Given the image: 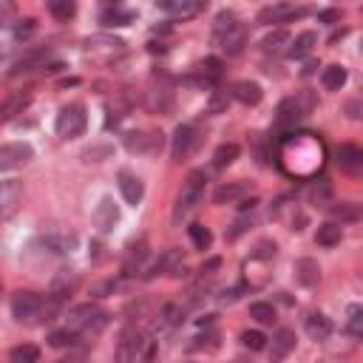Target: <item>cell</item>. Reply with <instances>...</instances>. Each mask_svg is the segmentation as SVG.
Here are the masks:
<instances>
[{"mask_svg":"<svg viewBox=\"0 0 363 363\" xmlns=\"http://www.w3.org/2000/svg\"><path fill=\"white\" fill-rule=\"evenodd\" d=\"M162 12H168L173 20H190L204 12V0H159L157 4Z\"/></svg>","mask_w":363,"mask_h":363,"instance_id":"30bf717a","label":"cell"},{"mask_svg":"<svg viewBox=\"0 0 363 363\" xmlns=\"http://www.w3.org/2000/svg\"><path fill=\"white\" fill-rule=\"evenodd\" d=\"M304 9H296L293 4H275V6H264L258 12V23L270 26V23H286V20H293V18H301Z\"/></svg>","mask_w":363,"mask_h":363,"instance_id":"5bb4252c","label":"cell"},{"mask_svg":"<svg viewBox=\"0 0 363 363\" xmlns=\"http://www.w3.org/2000/svg\"><path fill=\"white\" fill-rule=\"evenodd\" d=\"M286 46H289V34L284 29H278V32H272V34H267L261 40L264 54H281V51H286Z\"/></svg>","mask_w":363,"mask_h":363,"instance_id":"8d00e7d4","label":"cell"},{"mask_svg":"<svg viewBox=\"0 0 363 363\" xmlns=\"http://www.w3.org/2000/svg\"><path fill=\"white\" fill-rule=\"evenodd\" d=\"M329 213H332V219H335L338 225H343V222H357V219H360V204H357V202H341V204H332Z\"/></svg>","mask_w":363,"mask_h":363,"instance_id":"1f68e13d","label":"cell"},{"mask_svg":"<svg viewBox=\"0 0 363 363\" xmlns=\"http://www.w3.org/2000/svg\"><path fill=\"white\" fill-rule=\"evenodd\" d=\"M40 312H43V298L37 293H29V289H20V293L12 296V315L15 321L34 326L40 324Z\"/></svg>","mask_w":363,"mask_h":363,"instance_id":"5b68a950","label":"cell"},{"mask_svg":"<svg viewBox=\"0 0 363 363\" xmlns=\"http://www.w3.org/2000/svg\"><path fill=\"white\" fill-rule=\"evenodd\" d=\"M43 244H46V250H51L57 256H65V253H71L77 247V236L74 233H46Z\"/></svg>","mask_w":363,"mask_h":363,"instance_id":"603a6c76","label":"cell"},{"mask_svg":"<svg viewBox=\"0 0 363 363\" xmlns=\"http://www.w3.org/2000/svg\"><path fill=\"white\" fill-rule=\"evenodd\" d=\"M250 318H256L258 324H275V307H272V304L258 301V304H253V307H250Z\"/></svg>","mask_w":363,"mask_h":363,"instance_id":"b9f144b4","label":"cell"},{"mask_svg":"<svg viewBox=\"0 0 363 363\" xmlns=\"http://www.w3.org/2000/svg\"><path fill=\"white\" fill-rule=\"evenodd\" d=\"M219 264H222L219 258H213V261H207V264H204L202 270H204V272H210V270H219Z\"/></svg>","mask_w":363,"mask_h":363,"instance_id":"9f6ffc18","label":"cell"},{"mask_svg":"<svg viewBox=\"0 0 363 363\" xmlns=\"http://www.w3.org/2000/svg\"><path fill=\"white\" fill-rule=\"evenodd\" d=\"M29 103H32V91H18V94H12L6 103H0V125L9 122V119H15L18 114H23V111L29 108Z\"/></svg>","mask_w":363,"mask_h":363,"instance_id":"e0dca14e","label":"cell"},{"mask_svg":"<svg viewBox=\"0 0 363 363\" xmlns=\"http://www.w3.org/2000/svg\"><path fill=\"white\" fill-rule=\"evenodd\" d=\"M236 159H239V145H236V142L219 145V148H216V154H213V165H216V168H227V165H233Z\"/></svg>","mask_w":363,"mask_h":363,"instance_id":"e575fe53","label":"cell"},{"mask_svg":"<svg viewBox=\"0 0 363 363\" xmlns=\"http://www.w3.org/2000/svg\"><path fill=\"white\" fill-rule=\"evenodd\" d=\"M346 68L343 65H326L324 68V74H321V83H324V88L326 91H341L343 86H346Z\"/></svg>","mask_w":363,"mask_h":363,"instance_id":"f546056e","label":"cell"},{"mask_svg":"<svg viewBox=\"0 0 363 363\" xmlns=\"http://www.w3.org/2000/svg\"><path fill=\"white\" fill-rule=\"evenodd\" d=\"M190 242L196 244V250H207V247L213 244L210 227H204V225H190Z\"/></svg>","mask_w":363,"mask_h":363,"instance_id":"60d3db41","label":"cell"},{"mask_svg":"<svg viewBox=\"0 0 363 363\" xmlns=\"http://www.w3.org/2000/svg\"><path fill=\"white\" fill-rule=\"evenodd\" d=\"M34 32H37V20L34 18H26V20H18L15 23V37L18 40H29Z\"/></svg>","mask_w":363,"mask_h":363,"instance_id":"bcb514c9","label":"cell"},{"mask_svg":"<svg viewBox=\"0 0 363 363\" xmlns=\"http://www.w3.org/2000/svg\"><path fill=\"white\" fill-rule=\"evenodd\" d=\"M275 159L286 176L312 179L324 168V142L315 133H289L278 142Z\"/></svg>","mask_w":363,"mask_h":363,"instance_id":"6da1fadb","label":"cell"},{"mask_svg":"<svg viewBox=\"0 0 363 363\" xmlns=\"http://www.w3.org/2000/svg\"><path fill=\"white\" fill-rule=\"evenodd\" d=\"M315 46H318V34H315V32H304V34H298L293 43H289V48H286V57L301 60V57H307V54H310Z\"/></svg>","mask_w":363,"mask_h":363,"instance_id":"4316f807","label":"cell"},{"mask_svg":"<svg viewBox=\"0 0 363 363\" xmlns=\"http://www.w3.org/2000/svg\"><path fill=\"white\" fill-rule=\"evenodd\" d=\"M145 258H148V247H145V242L131 244L128 253H125V275H133V270H139Z\"/></svg>","mask_w":363,"mask_h":363,"instance_id":"d6a6232c","label":"cell"},{"mask_svg":"<svg viewBox=\"0 0 363 363\" xmlns=\"http://www.w3.org/2000/svg\"><path fill=\"white\" fill-rule=\"evenodd\" d=\"M296 349V332L293 329H278L272 338V352H270V363H281L289 352Z\"/></svg>","mask_w":363,"mask_h":363,"instance_id":"d6986e66","label":"cell"},{"mask_svg":"<svg viewBox=\"0 0 363 363\" xmlns=\"http://www.w3.org/2000/svg\"><path fill=\"white\" fill-rule=\"evenodd\" d=\"M100 23L103 26H128V23H133V12H128V9H119V6H111V9H105L103 12V18H100Z\"/></svg>","mask_w":363,"mask_h":363,"instance_id":"d590c367","label":"cell"},{"mask_svg":"<svg viewBox=\"0 0 363 363\" xmlns=\"http://www.w3.org/2000/svg\"><path fill=\"white\" fill-rule=\"evenodd\" d=\"M122 142H125V148L131 154H145V157L159 154L162 145H165V139H162L159 131H131V133L122 136Z\"/></svg>","mask_w":363,"mask_h":363,"instance_id":"8992f818","label":"cell"},{"mask_svg":"<svg viewBox=\"0 0 363 363\" xmlns=\"http://www.w3.org/2000/svg\"><path fill=\"white\" fill-rule=\"evenodd\" d=\"M74 341H77V335L71 332V329H57V332H51V335H48V343H51L54 349H62V346L74 343Z\"/></svg>","mask_w":363,"mask_h":363,"instance_id":"f6af8a7d","label":"cell"},{"mask_svg":"<svg viewBox=\"0 0 363 363\" xmlns=\"http://www.w3.org/2000/svg\"><path fill=\"white\" fill-rule=\"evenodd\" d=\"M275 256V244L272 242H261L256 250V258H272Z\"/></svg>","mask_w":363,"mask_h":363,"instance_id":"f5cc1de1","label":"cell"},{"mask_svg":"<svg viewBox=\"0 0 363 363\" xmlns=\"http://www.w3.org/2000/svg\"><path fill=\"white\" fill-rule=\"evenodd\" d=\"M145 105H148L151 114H168L171 105H173V97L168 88H151L148 91V100H145Z\"/></svg>","mask_w":363,"mask_h":363,"instance_id":"83f0119b","label":"cell"},{"mask_svg":"<svg viewBox=\"0 0 363 363\" xmlns=\"http://www.w3.org/2000/svg\"><path fill=\"white\" fill-rule=\"evenodd\" d=\"M119 190H122V199L128 202V204H139L142 202V196H145V185L131 173V171H119Z\"/></svg>","mask_w":363,"mask_h":363,"instance_id":"ac0fdd59","label":"cell"},{"mask_svg":"<svg viewBox=\"0 0 363 363\" xmlns=\"http://www.w3.org/2000/svg\"><path fill=\"white\" fill-rule=\"evenodd\" d=\"M296 281L301 286H315L321 281V267L315 258H298L296 261Z\"/></svg>","mask_w":363,"mask_h":363,"instance_id":"7402d4cb","label":"cell"},{"mask_svg":"<svg viewBox=\"0 0 363 363\" xmlns=\"http://www.w3.org/2000/svg\"><path fill=\"white\" fill-rule=\"evenodd\" d=\"M117 222H119V207L114 204V199H103V202L97 204V210H94V225H97V230H100V233H111V230L117 227Z\"/></svg>","mask_w":363,"mask_h":363,"instance_id":"9a60e30c","label":"cell"},{"mask_svg":"<svg viewBox=\"0 0 363 363\" xmlns=\"http://www.w3.org/2000/svg\"><path fill=\"white\" fill-rule=\"evenodd\" d=\"M182 315H185V310H182L179 304H165V310H162V318H165L168 324H179Z\"/></svg>","mask_w":363,"mask_h":363,"instance_id":"681fc988","label":"cell"},{"mask_svg":"<svg viewBox=\"0 0 363 363\" xmlns=\"http://www.w3.org/2000/svg\"><path fill=\"white\" fill-rule=\"evenodd\" d=\"M304 326H307V335H310L312 341H326V338L332 335V321H329L324 312H312Z\"/></svg>","mask_w":363,"mask_h":363,"instance_id":"d4e9b609","label":"cell"},{"mask_svg":"<svg viewBox=\"0 0 363 363\" xmlns=\"http://www.w3.org/2000/svg\"><path fill=\"white\" fill-rule=\"evenodd\" d=\"M244 193H247V182H225V185L216 187L213 202H216V204H230V202L242 199Z\"/></svg>","mask_w":363,"mask_h":363,"instance_id":"484cf974","label":"cell"},{"mask_svg":"<svg viewBox=\"0 0 363 363\" xmlns=\"http://www.w3.org/2000/svg\"><path fill=\"white\" fill-rule=\"evenodd\" d=\"M117 289V284L114 281H103V284H97L94 286V296H105V293H114Z\"/></svg>","mask_w":363,"mask_h":363,"instance_id":"db71d44e","label":"cell"},{"mask_svg":"<svg viewBox=\"0 0 363 363\" xmlns=\"http://www.w3.org/2000/svg\"><path fill=\"white\" fill-rule=\"evenodd\" d=\"M204 187H207V176L204 171H190L187 179L182 182V190H179V199H176V210H173V222L185 219V216L204 199Z\"/></svg>","mask_w":363,"mask_h":363,"instance_id":"7a4b0ae2","label":"cell"},{"mask_svg":"<svg viewBox=\"0 0 363 363\" xmlns=\"http://www.w3.org/2000/svg\"><path fill=\"white\" fill-rule=\"evenodd\" d=\"M341 239H343V227L338 222H324L315 233V244H321V247H335V244H341Z\"/></svg>","mask_w":363,"mask_h":363,"instance_id":"f1b7e54d","label":"cell"},{"mask_svg":"<svg viewBox=\"0 0 363 363\" xmlns=\"http://www.w3.org/2000/svg\"><path fill=\"white\" fill-rule=\"evenodd\" d=\"M108 324V312L97 310L94 304H83V307H74L68 312V326L74 335H97L103 326Z\"/></svg>","mask_w":363,"mask_h":363,"instance_id":"3957f363","label":"cell"},{"mask_svg":"<svg viewBox=\"0 0 363 363\" xmlns=\"http://www.w3.org/2000/svg\"><path fill=\"white\" fill-rule=\"evenodd\" d=\"M307 199H310V204H318V207L329 204V199H332V185H329V179H315V182H310Z\"/></svg>","mask_w":363,"mask_h":363,"instance_id":"4dcf8cb0","label":"cell"},{"mask_svg":"<svg viewBox=\"0 0 363 363\" xmlns=\"http://www.w3.org/2000/svg\"><path fill=\"white\" fill-rule=\"evenodd\" d=\"M15 23H18L15 4H9V0H0V29H15Z\"/></svg>","mask_w":363,"mask_h":363,"instance_id":"7bdbcfd3","label":"cell"},{"mask_svg":"<svg viewBox=\"0 0 363 363\" xmlns=\"http://www.w3.org/2000/svg\"><path fill=\"white\" fill-rule=\"evenodd\" d=\"M301 117H304V111H301V105H298V100H296V97L281 100V105L275 108V125H278L281 131L296 128V122H298Z\"/></svg>","mask_w":363,"mask_h":363,"instance_id":"2e32d148","label":"cell"},{"mask_svg":"<svg viewBox=\"0 0 363 363\" xmlns=\"http://www.w3.org/2000/svg\"><path fill=\"white\" fill-rule=\"evenodd\" d=\"M315 68H318V62H315V60H310V62L304 65V71H301V74H304V77H310V74H312V71H315Z\"/></svg>","mask_w":363,"mask_h":363,"instance_id":"11a10c76","label":"cell"},{"mask_svg":"<svg viewBox=\"0 0 363 363\" xmlns=\"http://www.w3.org/2000/svg\"><path fill=\"white\" fill-rule=\"evenodd\" d=\"M196 145H199V133L193 125H179L173 131V145H171V157L173 162H185L193 151H196Z\"/></svg>","mask_w":363,"mask_h":363,"instance_id":"9c48e42d","label":"cell"},{"mask_svg":"<svg viewBox=\"0 0 363 363\" xmlns=\"http://www.w3.org/2000/svg\"><path fill=\"white\" fill-rule=\"evenodd\" d=\"M48 60H51V48H48V46L32 48V51H26V54L15 62V68H12V74H9V77L29 74V71H34V68H46V62H48Z\"/></svg>","mask_w":363,"mask_h":363,"instance_id":"8fae6325","label":"cell"},{"mask_svg":"<svg viewBox=\"0 0 363 363\" xmlns=\"http://www.w3.org/2000/svg\"><path fill=\"white\" fill-rule=\"evenodd\" d=\"M236 23H239V18H236L233 12H222L219 18H216V23H213V43L219 46V43L225 40V34H227Z\"/></svg>","mask_w":363,"mask_h":363,"instance_id":"74e56055","label":"cell"},{"mask_svg":"<svg viewBox=\"0 0 363 363\" xmlns=\"http://www.w3.org/2000/svg\"><path fill=\"white\" fill-rule=\"evenodd\" d=\"M40 360V349L34 343H20L9 352V363H37Z\"/></svg>","mask_w":363,"mask_h":363,"instance_id":"f35d334b","label":"cell"},{"mask_svg":"<svg viewBox=\"0 0 363 363\" xmlns=\"http://www.w3.org/2000/svg\"><path fill=\"white\" fill-rule=\"evenodd\" d=\"M341 18H343V12H341V9H326V12H321V15H318V20H321V23H338Z\"/></svg>","mask_w":363,"mask_h":363,"instance_id":"816d5d0a","label":"cell"},{"mask_svg":"<svg viewBox=\"0 0 363 363\" xmlns=\"http://www.w3.org/2000/svg\"><path fill=\"white\" fill-rule=\"evenodd\" d=\"M233 100H239L242 105H258L261 100H264V91H261V86L258 83H253V80H242V83H236L233 86Z\"/></svg>","mask_w":363,"mask_h":363,"instance_id":"44dd1931","label":"cell"},{"mask_svg":"<svg viewBox=\"0 0 363 363\" xmlns=\"http://www.w3.org/2000/svg\"><path fill=\"white\" fill-rule=\"evenodd\" d=\"M48 12H51L54 20L68 23L71 18L77 15V4H74V0H51V4H48Z\"/></svg>","mask_w":363,"mask_h":363,"instance_id":"836d02e7","label":"cell"},{"mask_svg":"<svg viewBox=\"0 0 363 363\" xmlns=\"http://www.w3.org/2000/svg\"><path fill=\"white\" fill-rule=\"evenodd\" d=\"M346 332L360 338L363 335V310L360 307H349V321H346Z\"/></svg>","mask_w":363,"mask_h":363,"instance_id":"ee69618b","label":"cell"},{"mask_svg":"<svg viewBox=\"0 0 363 363\" xmlns=\"http://www.w3.org/2000/svg\"><path fill=\"white\" fill-rule=\"evenodd\" d=\"M142 338H139V332L133 329V326H128V329H122V335H119V346H117V360L119 363H136V357H139V352H142Z\"/></svg>","mask_w":363,"mask_h":363,"instance_id":"7c38bea8","label":"cell"},{"mask_svg":"<svg viewBox=\"0 0 363 363\" xmlns=\"http://www.w3.org/2000/svg\"><path fill=\"white\" fill-rule=\"evenodd\" d=\"M242 343H244L250 352H261V349L267 346V338H264L261 332H244V335H242Z\"/></svg>","mask_w":363,"mask_h":363,"instance_id":"7dc6e473","label":"cell"},{"mask_svg":"<svg viewBox=\"0 0 363 363\" xmlns=\"http://www.w3.org/2000/svg\"><path fill=\"white\" fill-rule=\"evenodd\" d=\"M86 125H88L86 108L74 103V105H65V108H60L57 122H54V131H57V136H62V139H74V136H83Z\"/></svg>","mask_w":363,"mask_h":363,"instance_id":"277c9868","label":"cell"},{"mask_svg":"<svg viewBox=\"0 0 363 363\" xmlns=\"http://www.w3.org/2000/svg\"><path fill=\"white\" fill-rule=\"evenodd\" d=\"M77 286H80V275L74 270H60L57 278L51 281V296H57V298L65 301V296H71Z\"/></svg>","mask_w":363,"mask_h":363,"instance_id":"ffe728a7","label":"cell"},{"mask_svg":"<svg viewBox=\"0 0 363 363\" xmlns=\"http://www.w3.org/2000/svg\"><path fill=\"white\" fill-rule=\"evenodd\" d=\"M230 100H233V94H230L227 88H216V91H213V97H210L207 111H210V114H222V111H227Z\"/></svg>","mask_w":363,"mask_h":363,"instance_id":"ab89813d","label":"cell"},{"mask_svg":"<svg viewBox=\"0 0 363 363\" xmlns=\"http://www.w3.org/2000/svg\"><path fill=\"white\" fill-rule=\"evenodd\" d=\"M23 204V182L20 179H6L0 182V222L12 219Z\"/></svg>","mask_w":363,"mask_h":363,"instance_id":"52a82bcc","label":"cell"},{"mask_svg":"<svg viewBox=\"0 0 363 363\" xmlns=\"http://www.w3.org/2000/svg\"><path fill=\"white\" fill-rule=\"evenodd\" d=\"M247 227H250V219H239V222H236V225L227 230V239H230V242H236V239H239V236H242Z\"/></svg>","mask_w":363,"mask_h":363,"instance_id":"f907efd6","label":"cell"},{"mask_svg":"<svg viewBox=\"0 0 363 363\" xmlns=\"http://www.w3.org/2000/svg\"><path fill=\"white\" fill-rule=\"evenodd\" d=\"M247 37H250V34H247V26L239 20V23L225 34V40H222L219 46H222L227 54H242V48L247 46Z\"/></svg>","mask_w":363,"mask_h":363,"instance_id":"cb8c5ba5","label":"cell"},{"mask_svg":"<svg viewBox=\"0 0 363 363\" xmlns=\"http://www.w3.org/2000/svg\"><path fill=\"white\" fill-rule=\"evenodd\" d=\"M0 293H4V286H0Z\"/></svg>","mask_w":363,"mask_h":363,"instance_id":"6f0895ef","label":"cell"},{"mask_svg":"<svg viewBox=\"0 0 363 363\" xmlns=\"http://www.w3.org/2000/svg\"><path fill=\"white\" fill-rule=\"evenodd\" d=\"M202 71H204V77L219 80V77H222V60H219V57H207V60L202 62Z\"/></svg>","mask_w":363,"mask_h":363,"instance_id":"c3c4849f","label":"cell"},{"mask_svg":"<svg viewBox=\"0 0 363 363\" xmlns=\"http://www.w3.org/2000/svg\"><path fill=\"white\" fill-rule=\"evenodd\" d=\"M335 159H338V168L343 173H360L363 171V151L352 142H343L341 148L335 151Z\"/></svg>","mask_w":363,"mask_h":363,"instance_id":"4fadbf2b","label":"cell"},{"mask_svg":"<svg viewBox=\"0 0 363 363\" xmlns=\"http://www.w3.org/2000/svg\"><path fill=\"white\" fill-rule=\"evenodd\" d=\"M34 157L29 142H6L0 145V171H15L20 165H26Z\"/></svg>","mask_w":363,"mask_h":363,"instance_id":"ba28073f","label":"cell"}]
</instances>
